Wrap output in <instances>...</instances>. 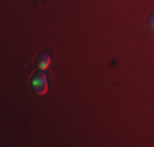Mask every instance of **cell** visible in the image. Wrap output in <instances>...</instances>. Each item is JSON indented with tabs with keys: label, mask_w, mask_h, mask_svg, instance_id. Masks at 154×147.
Masks as SVG:
<instances>
[{
	"label": "cell",
	"mask_w": 154,
	"mask_h": 147,
	"mask_svg": "<svg viewBox=\"0 0 154 147\" xmlns=\"http://www.w3.org/2000/svg\"><path fill=\"white\" fill-rule=\"evenodd\" d=\"M31 88L35 90V93L38 95H45L48 90V79L43 72H36L31 77Z\"/></svg>",
	"instance_id": "obj_1"
},
{
	"label": "cell",
	"mask_w": 154,
	"mask_h": 147,
	"mask_svg": "<svg viewBox=\"0 0 154 147\" xmlns=\"http://www.w3.org/2000/svg\"><path fill=\"white\" fill-rule=\"evenodd\" d=\"M35 64L39 70H45V69H48L51 65V56L48 52H39L35 59Z\"/></svg>",
	"instance_id": "obj_2"
},
{
	"label": "cell",
	"mask_w": 154,
	"mask_h": 147,
	"mask_svg": "<svg viewBox=\"0 0 154 147\" xmlns=\"http://www.w3.org/2000/svg\"><path fill=\"white\" fill-rule=\"evenodd\" d=\"M148 26L154 31V13H149V16H148Z\"/></svg>",
	"instance_id": "obj_3"
}]
</instances>
